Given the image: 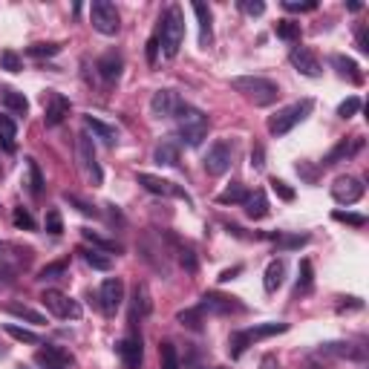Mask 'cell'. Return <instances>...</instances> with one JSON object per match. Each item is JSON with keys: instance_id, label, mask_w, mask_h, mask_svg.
I'll use <instances>...</instances> for the list:
<instances>
[{"instance_id": "db71d44e", "label": "cell", "mask_w": 369, "mask_h": 369, "mask_svg": "<svg viewBox=\"0 0 369 369\" xmlns=\"http://www.w3.org/2000/svg\"><path fill=\"white\" fill-rule=\"evenodd\" d=\"M274 239L280 242L283 249H300V245H306V242H309V237H280V234H277Z\"/></svg>"}, {"instance_id": "484cf974", "label": "cell", "mask_w": 369, "mask_h": 369, "mask_svg": "<svg viewBox=\"0 0 369 369\" xmlns=\"http://www.w3.org/2000/svg\"><path fill=\"white\" fill-rule=\"evenodd\" d=\"M320 355H329V358H352V361H361V358H363V349H358L355 344H344V341H337V344H323V346H320Z\"/></svg>"}, {"instance_id": "bcb514c9", "label": "cell", "mask_w": 369, "mask_h": 369, "mask_svg": "<svg viewBox=\"0 0 369 369\" xmlns=\"http://www.w3.org/2000/svg\"><path fill=\"white\" fill-rule=\"evenodd\" d=\"M64 274H67V263L61 260V263H49L46 268H41L38 280H58V277H64Z\"/></svg>"}, {"instance_id": "681fc988", "label": "cell", "mask_w": 369, "mask_h": 369, "mask_svg": "<svg viewBox=\"0 0 369 369\" xmlns=\"http://www.w3.org/2000/svg\"><path fill=\"white\" fill-rule=\"evenodd\" d=\"M358 110H361V99H358V96H349L341 107H337V115H341V118H352V115H358Z\"/></svg>"}, {"instance_id": "603a6c76", "label": "cell", "mask_w": 369, "mask_h": 369, "mask_svg": "<svg viewBox=\"0 0 369 369\" xmlns=\"http://www.w3.org/2000/svg\"><path fill=\"white\" fill-rule=\"evenodd\" d=\"M245 213H249V220H265L268 217V199H265V191H254L245 196Z\"/></svg>"}, {"instance_id": "83f0119b", "label": "cell", "mask_w": 369, "mask_h": 369, "mask_svg": "<svg viewBox=\"0 0 369 369\" xmlns=\"http://www.w3.org/2000/svg\"><path fill=\"white\" fill-rule=\"evenodd\" d=\"M283 277H286V263H283V260H271L268 268H265V280H263L265 292L274 294L277 289L283 286Z\"/></svg>"}, {"instance_id": "91938a15", "label": "cell", "mask_w": 369, "mask_h": 369, "mask_svg": "<svg viewBox=\"0 0 369 369\" xmlns=\"http://www.w3.org/2000/svg\"><path fill=\"white\" fill-rule=\"evenodd\" d=\"M239 271H242V268H239V265H234V268H228V271H223V274H220V280H223V283H228V280H234V277H237Z\"/></svg>"}, {"instance_id": "52a82bcc", "label": "cell", "mask_w": 369, "mask_h": 369, "mask_svg": "<svg viewBox=\"0 0 369 369\" xmlns=\"http://www.w3.org/2000/svg\"><path fill=\"white\" fill-rule=\"evenodd\" d=\"M89 23L96 32L101 35H115L121 29V18H118V9L110 4V0H96V4L89 6Z\"/></svg>"}, {"instance_id": "4fadbf2b", "label": "cell", "mask_w": 369, "mask_h": 369, "mask_svg": "<svg viewBox=\"0 0 369 369\" xmlns=\"http://www.w3.org/2000/svg\"><path fill=\"white\" fill-rule=\"evenodd\" d=\"M363 194H366L363 182L355 179V176H337L332 182V199L341 202V205H355V202L363 199Z\"/></svg>"}, {"instance_id": "6da1fadb", "label": "cell", "mask_w": 369, "mask_h": 369, "mask_svg": "<svg viewBox=\"0 0 369 369\" xmlns=\"http://www.w3.org/2000/svg\"><path fill=\"white\" fill-rule=\"evenodd\" d=\"M231 89L239 92L242 99H249L254 107H268L280 99V87L263 75H237L231 78Z\"/></svg>"}, {"instance_id": "7bdbcfd3", "label": "cell", "mask_w": 369, "mask_h": 369, "mask_svg": "<svg viewBox=\"0 0 369 369\" xmlns=\"http://www.w3.org/2000/svg\"><path fill=\"white\" fill-rule=\"evenodd\" d=\"M332 217L337 220V223H346V225H352V228H363L366 225V217L363 213H349V211H334Z\"/></svg>"}, {"instance_id": "9a60e30c", "label": "cell", "mask_w": 369, "mask_h": 369, "mask_svg": "<svg viewBox=\"0 0 369 369\" xmlns=\"http://www.w3.org/2000/svg\"><path fill=\"white\" fill-rule=\"evenodd\" d=\"M289 61H292V67H294L300 75H306V78H320V73H323L320 58H318L309 46H294L292 55H289Z\"/></svg>"}, {"instance_id": "7dc6e473", "label": "cell", "mask_w": 369, "mask_h": 369, "mask_svg": "<svg viewBox=\"0 0 369 369\" xmlns=\"http://www.w3.org/2000/svg\"><path fill=\"white\" fill-rule=\"evenodd\" d=\"M26 52L32 55V58H52V55L61 52V46H58V44H32Z\"/></svg>"}, {"instance_id": "b9f144b4", "label": "cell", "mask_w": 369, "mask_h": 369, "mask_svg": "<svg viewBox=\"0 0 369 369\" xmlns=\"http://www.w3.org/2000/svg\"><path fill=\"white\" fill-rule=\"evenodd\" d=\"M173 245H176V251H179V263L188 268V271H196V257H194V249H191V245H182L179 239H176Z\"/></svg>"}, {"instance_id": "ffe728a7", "label": "cell", "mask_w": 369, "mask_h": 369, "mask_svg": "<svg viewBox=\"0 0 369 369\" xmlns=\"http://www.w3.org/2000/svg\"><path fill=\"white\" fill-rule=\"evenodd\" d=\"M194 15L199 20V46H211L213 41V15H211V6L208 4H194Z\"/></svg>"}, {"instance_id": "5bb4252c", "label": "cell", "mask_w": 369, "mask_h": 369, "mask_svg": "<svg viewBox=\"0 0 369 369\" xmlns=\"http://www.w3.org/2000/svg\"><path fill=\"white\" fill-rule=\"evenodd\" d=\"M121 303H125V283H121L118 277H110L99 289V306L107 318H113L121 309Z\"/></svg>"}, {"instance_id": "7c38bea8", "label": "cell", "mask_w": 369, "mask_h": 369, "mask_svg": "<svg viewBox=\"0 0 369 369\" xmlns=\"http://www.w3.org/2000/svg\"><path fill=\"white\" fill-rule=\"evenodd\" d=\"M199 309L208 312V315H242L245 306L237 297H228V294H220V292H208V294H202Z\"/></svg>"}, {"instance_id": "cb8c5ba5", "label": "cell", "mask_w": 369, "mask_h": 369, "mask_svg": "<svg viewBox=\"0 0 369 369\" xmlns=\"http://www.w3.org/2000/svg\"><path fill=\"white\" fill-rule=\"evenodd\" d=\"M332 67L337 70V75H341V78H349L352 84H361V81H363L361 67L355 64L352 58H346V55H332Z\"/></svg>"}, {"instance_id": "2e32d148", "label": "cell", "mask_w": 369, "mask_h": 369, "mask_svg": "<svg viewBox=\"0 0 369 369\" xmlns=\"http://www.w3.org/2000/svg\"><path fill=\"white\" fill-rule=\"evenodd\" d=\"M73 104L67 96H61V92H46V99H44V121H46V127H58L61 121H64L70 115Z\"/></svg>"}, {"instance_id": "4dcf8cb0", "label": "cell", "mask_w": 369, "mask_h": 369, "mask_svg": "<svg viewBox=\"0 0 369 369\" xmlns=\"http://www.w3.org/2000/svg\"><path fill=\"white\" fill-rule=\"evenodd\" d=\"M78 254L84 257V263H87L89 268H96V271H110V268H113V260H110L104 251H99V249H81Z\"/></svg>"}, {"instance_id": "f5cc1de1", "label": "cell", "mask_w": 369, "mask_h": 369, "mask_svg": "<svg viewBox=\"0 0 369 369\" xmlns=\"http://www.w3.org/2000/svg\"><path fill=\"white\" fill-rule=\"evenodd\" d=\"M286 12H315L318 9V4L315 0H306V4H300V0H286Z\"/></svg>"}, {"instance_id": "30bf717a", "label": "cell", "mask_w": 369, "mask_h": 369, "mask_svg": "<svg viewBox=\"0 0 369 369\" xmlns=\"http://www.w3.org/2000/svg\"><path fill=\"white\" fill-rule=\"evenodd\" d=\"M139 179V184L147 191V194H156V196H173V199H184L191 205V196H188V191L184 188H179L176 182H170V179H162V176H153V173H139L136 176Z\"/></svg>"}, {"instance_id": "816d5d0a", "label": "cell", "mask_w": 369, "mask_h": 369, "mask_svg": "<svg viewBox=\"0 0 369 369\" xmlns=\"http://www.w3.org/2000/svg\"><path fill=\"white\" fill-rule=\"evenodd\" d=\"M64 199H67L70 205H75V208H78V211L84 213V217H92V220H96V217H99V211H96V208H92V205H87V202H81L78 196H73V194H64Z\"/></svg>"}, {"instance_id": "60d3db41", "label": "cell", "mask_w": 369, "mask_h": 369, "mask_svg": "<svg viewBox=\"0 0 369 369\" xmlns=\"http://www.w3.org/2000/svg\"><path fill=\"white\" fill-rule=\"evenodd\" d=\"M12 223H15L20 231H32V228H35L32 213H29L26 208H15V211H12Z\"/></svg>"}, {"instance_id": "74e56055", "label": "cell", "mask_w": 369, "mask_h": 369, "mask_svg": "<svg viewBox=\"0 0 369 369\" xmlns=\"http://www.w3.org/2000/svg\"><path fill=\"white\" fill-rule=\"evenodd\" d=\"M179 323L194 329V332H199L202 323H205V312L199 309V306H196V309H184V312H179Z\"/></svg>"}, {"instance_id": "7a4b0ae2", "label": "cell", "mask_w": 369, "mask_h": 369, "mask_svg": "<svg viewBox=\"0 0 369 369\" xmlns=\"http://www.w3.org/2000/svg\"><path fill=\"white\" fill-rule=\"evenodd\" d=\"M208 130H211L208 115L199 107L182 104V110L176 113V133H179V139L188 147H199L208 139Z\"/></svg>"}, {"instance_id": "680465c9", "label": "cell", "mask_w": 369, "mask_h": 369, "mask_svg": "<svg viewBox=\"0 0 369 369\" xmlns=\"http://www.w3.org/2000/svg\"><path fill=\"white\" fill-rule=\"evenodd\" d=\"M260 369H280V361H277V355H263Z\"/></svg>"}, {"instance_id": "11a10c76", "label": "cell", "mask_w": 369, "mask_h": 369, "mask_svg": "<svg viewBox=\"0 0 369 369\" xmlns=\"http://www.w3.org/2000/svg\"><path fill=\"white\" fill-rule=\"evenodd\" d=\"M263 165H265V150H263L260 144H254V150H251V168H254V170H263Z\"/></svg>"}, {"instance_id": "8d00e7d4", "label": "cell", "mask_w": 369, "mask_h": 369, "mask_svg": "<svg viewBox=\"0 0 369 369\" xmlns=\"http://www.w3.org/2000/svg\"><path fill=\"white\" fill-rule=\"evenodd\" d=\"M274 32H277V38H283V41H300V23H294V20H277L274 23Z\"/></svg>"}, {"instance_id": "f546056e", "label": "cell", "mask_w": 369, "mask_h": 369, "mask_svg": "<svg viewBox=\"0 0 369 369\" xmlns=\"http://www.w3.org/2000/svg\"><path fill=\"white\" fill-rule=\"evenodd\" d=\"M153 162H156V165H165V168H176V165H179V144L162 142L156 150H153Z\"/></svg>"}, {"instance_id": "e575fe53", "label": "cell", "mask_w": 369, "mask_h": 369, "mask_svg": "<svg viewBox=\"0 0 369 369\" xmlns=\"http://www.w3.org/2000/svg\"><path fill=\"white\" fill-rule=\"evenodd\" d=\"M245 196H249V191L242 188V182H231L228 188L217 196V202L220 205H237V202H245Z\"/></svg>"}, {"instance_id": "f1b7e54d", "label": "cell", "mask_w": 369, "mask_h": 369, "mask_svg": "<svg viewBox=\"0 0 369 369\" xmlns=\"http://www.w3.org/2000/svg\"><path fill=\"white\" fill-rule=\"evenodd\" d=\"M153 312V300H150V292L144 283H136L133 289V320L136 318H147Z\"/></svg>"}, {"instance_id": "d6986e66", "label": "cell", "mask_w": 369, "mask_h": 369, "mask_svg": "<svg viewBox=\"0 0 369 369\" xmlns=\"http://www.w3.org/2000/svg\"><path fill=\"white\" fill-rule=\"evenodd\" d=\"M363 147V139L361 136H352V139H341L337 142L329 153H326V159H323V165H337V162H346V159H352L355 153Z\"/></svg>"}, {"instance_id": "44dd1931", "label": "cell", "mask_w": 369, "mask_h": 369, "mask_svg": "<svg viewBox=\"0 0 369 369\" xmlns=\"http://www.w3.org/2000/svg\"><path fill=\"white\" fill-rule=\"evenodd\" d=\"M0 104H4L12 115H26L29 113V101L23 92L12 89V87H0Z\"/></svg>"}, {"instance_id": "94428289", "label": "cell", "mask_w": 369, "mask_h": 369, "mask_svg": "<svg viewBox=\"0 0 369 369\" xmlns=\"http://www.w3.org/2000/svg\"><path fill=\"white\" fill-rule=\"evenodd\" d=\"M18 369H26V366H18Z\"/></svg>"}, {"instance_id": "3957f363", "label": "cell", "mask_w": 369, "mask_h": 369, "mask_svg": "<svg viewBox=\"0 0 369 369\" xmlns=\"http://www.w3.org/2000/svg\"><path fill=\"white\" fill-rule=\"evenodd\" d=\"M312 110H315V101L312 99H303V101H294V104H289V107H280L274 115H268V133L271 136H286V133H292L300 121H306L312 115Z\"/></svg>"}, {"instance_id": "ac0fdd59", "label": "cell", "mask_w": 369, "mask_h": 369, "mask_svg": "<svg viewBox=\"0 0 369 369\" xmlns=\"http://www.w3.org/2000/svg\"><path fill=\"white\" fill-rule=\"evenodd\" d=\"M35 363L41 369H70L73 366V355L64 352L61 346H44L35 352Z\"/></svg>"}, {"instance_id": "c3c4849f", "label": "cell", "mask_w": 369, "mask_h": 369, "mask_svg": "<svg viewBox=\"0 0 369 369\" xmlns=\"http://www.w3.org/2000/svg\"><path fill=\"white\" fill-rule=\"evenodd\" d=\"M268 184H271V191H274V194H277V196H280V199H283V202H292V199H294V191H292V188H289V184H286V182H283V179H277V176H274V179H271V182H268Z\"/></svg>"}, {"instance_id": "8fae6325", "label": "cell", "mask_w": 369, "mask_h": 369, "mask_svg": "<svg viewBox=\"0 0 369 369\" xmlns=\"http://www.w3.org/2000/svg\"><path fill=\"white\" fill-rule=\"evenodd\" d=\"M182 99L176 89H156L150 99V115L159 118V121H168V118H176V113L182 110Z\"/></svg>"}, {"instance_id": "6f0895ef", "label": "cell", "mask_w": 369, "mask_h": 369, "mask_svg": "<svg viewBox=\"0 0 369 369\" xmlns=\"http://www.w3.org/2000/svg\"><path fill=\"white\" fill-rule=\"evenodd\" d=\"M358 49H361L363 55L369 52V35H366V29H363V26L358 29Z\"/></svg>"}, {"instance_id": "f907efd6", "label": "cell", "mask_w": 369, "mask_h": 369, "mask_svg": "<svg viewBox=\"0 0 369 369\" xmlns=\"http://www.w3.org/2000/svg\"><path fill=\"white\" fill-rule=\"evenodd\" d=\"M239 9L245 15H251V18H260L265 12V4H263V0H239Z\"/></svg>"}, {"instance_id": "ab89813d", "label": "cell", "mask_w": 369, "mask_h": 369, "mask_svg": "<svg viewBox=\"0 0 369 369\" xmlns=\"http://www.w3.org/2000/svg\"><path fill=\"white\" fill-rule=\"evenodd\" d=\"M159 358H162V369H182L173 344H162V346H159Z\"/></svg>"}, {"instance_id": "f6af8a7d", "label": "cell", "mask_w": 369, "mask_h": 369, "mask_svg": "<svg viewBox=\"0 0 369 369\" xmlns=\"http://www.w3.org/2000/svg\"><path fill=\"white\" fill-rule=\"evenodd\" d=\"M0 67L9 70V73H20V70H23V64H20V55H18V52H12V49L0 52Z\"/></svg>"}, {"instance_id": "8992f818", "label": "cell", "mask_w": 369, "mask_h": 369, "mask_svg": "<svg viewBox=\"0 0 369 369\" xmlns=\"http://www.w3.org/2000/svg\"><path fill=\"white\" fill-rule=\"evenodd\" d=\"M41 303L46 306L49 315H55V318H61V320H78V318H81L78 300H73L70 294L58 292V289H46V292L41 294Z\"/></svg>"}, {"instance_id": "e0dca14e", "label": "cell", "mask_w": 369, "mask_h": 369, "mask_svg": "<svg viewBox=\"0 0 369 369\" xmlns=\"http://www.w3.org/2000/svg\"><path fill=\"white\" fill-rule=\"evenodd\" d=\"M118 355L125 361L127 369H139L142 366V358H144V349H142V334L139 332H130L118 341Z\"/></svg>"}, {"instance_id": "836d02e7", "label": "cell", "mask_w": 369, "mask_h": 369, "mask_svg": "<svg viewBox=\"0 0 369 369\" xmlns=\"http://www.w3.org/2000/svg\"><path fill=\"white\" fill-rule=\"evenodd\" d=\"M26 173H29V179H26L29 194H32V196H41V194H44V176H41V168H38L35 159H26Z\"/></svg>"}, {"instance_id": "5b68a950", "label": "cell", "mask_w": 369, "mask_h": 369, "mask_svg": "<svg viewBox=\"0 0 369 369\" xmlns=\"http://www.w3.org/2000/svg\"><path fill=\"white\" fill-rule=\"evenodd\" d=\"M283 332H289V323H260V326H251V329L234 332L231 341H228L231 358H239L254 341H263V337H271V334H283Z\"/></svg>"}, {"instance_id": "ba28073f", "label": "cell", "mask_w": 369, "mask_h": 369, "mask_svg": "<svg viewBox=\"0 0 369 369\" xmlns=\"http://www.w3.org/2000/svg\"><path fill=\"white\" fill-rule=\"evenodd\" d=\"M75 156H78V165H81V170L87 173V179H89L92 184H101V182H104L101 165H99V159H96V144H92L89 133H81V136H78V142H75Z\"/></svg>"}, {"instance_id": "ee69618b", "label": "cell", "mask_w": 369, "mask_h": 369, "mask_svg": "<svg viewBox=\"0 0 369 369\" xmlns=\"http://www.w3.org/2000/svg\"><path fill=\"white\" fill-rule=\"evenodd\" d=\"M46 231L52 234V237H61L64 234V220H61V213H58V208H52V211H46Z\"/></svg>"}, {"instance_id": "4316f807", "label": "cell", "mask_w": 369, "mask_h": 369, "mask_svg": "<svg viewBox=\"0 0 369 369\" xmlns=\"http://www.w3.org/2000/svg\"><path fill=\"white\" fill-rule=\"evenodd\" d=\"M0 150H6V153L18 150V127L9 115H0Z\"/></svg>"}, {"instance_id": "d4e9b609", "label": "cell", "mask_w": 369, "mask_h": 369, "mask_svg": "<svg viewBox=\"0 0 369 369\" xmlns=\"http://www.w3.org/2000/svg\"><path fill=\"white\" fill-rule=\"evenodd\" d=\"M84 127H87V133H92L96 139H101L104 144H115V142H118V133H115V127L104 125V121L92 118V115H84Z\"/></svg>"}, {"instance_id": "9f6ffc18", "label": "cell", "mask_w": 369, "mask_h": 369, "mask_svg": "<svg viewBox=\"0 0 369 369\" xmlns=\"http://www.w3.org/2000/svg\"><path fill=\"white\" fill-rule=\"evenodd\" d=\"M156 55H159V32L147 41V61H150V64L156 61Z\"/></svg>"}, {"instance_id": "d590c367", "label": "cell", "mask_w": 369, "mask_h": 369, "mask_svg": "<svg viewBox=\"0 0 369 369\" xmlns=\"http://www.w3.org/2000/svg\"><path fill=\"white\" fill-rule=\"evenodd\" d=\"M4 332H6L9 337H15V341H20V344H32V346L41 344L38 332H32V329H23V326H15V323H6Z\"/></svg>"}, {"instance_id": "d6a6232c", "label": "cell", "mask_w": 369, "mask_h": 369, "mask_svg": "<svg viewBox=\"0 0 369 369\" xmlns=\"http://www.w3.org/2000/svg\"><path fill=\"white\" fill-rule=\"evenodd\" d=\"M6 312H9V315H15V318H20V320H26V323H35V326L46 323V318H44L41 312L29 309V306H23V303H9V306H6Z\"/></svg>"}, {"instance_id": "9c48e42d", "label": "cell", "mask_w": 369, "mask_h": 369, "mask_svg": "<svg viewBox=\"0 0 369 369\" xmlns=\"http://www.w3.org/2000/svg\"><path fill=\"white\" fill-rule=\"evenodd\" d=\"M231 162H234V144L225 142V139L213 142V144L208 147V153H205V159H202V165H205V170H208L211 176H223V173H228Z\"/></svg>"}, {"instance_id": "277c9868", "label": "cell", "mask_w": 369, "mask_h": 369, "mask_svg": "<svg viewBox=\"0 0 369 369\" xmlns=\"http://www.w3.org/2000/svg\"><path fill=\"white\" fill-rule=\"evenodd\" d=\"M159 44L165 58H176L184 44V18L179 6H168V12L159 20Z\"/></svg>"}, {"instance_id": "1f68e13d", "label": "cell", "mask_w": 369, "mask_h": 369, "mask_svg": "<svg viewBox=\"0 0 369 369\" xmlns=\"http://www.w3.org/2000/svg\"><path fill=\"white\" fill-rule=\"evenodd\" d=\"M81 237L92 245V249H99V251H104V254H118V251H121V245H118V242L104 239V237H99V234H92L89 228H81Z\"/></svg>"}, {"instance_id": "7402d4cb", "label": "cell", "mask_w": 369, "mask_h": 369, "mask_svg": "<svg viewBox=\"0 0 369 369\" xmlns=\"http://www.w3.org/2000/svg\"><path fill=\"white\" fill-rule=\"evenodd\" d=\"M96 70L101 73V78L107 81V84H113V81H118V75H121V70H125V58H121L118 52H107L99 64H96Z\"/></svg>"}, {"instance_id": "f35d334b", "label": "cell", "mask_w": 369, "mask_h": 369, "mask_svg": "<svg viewBox=\"0 0 369 369\" xmlns=\"http://www.w3.org/2000/svg\"><path fill=\"white\" fill-rule=\"evenodd\" d=\"M312 283H315V277H312V263L303 260V263H300V277H297V294L312 292Z\"/></svg>"}]
</instances>
